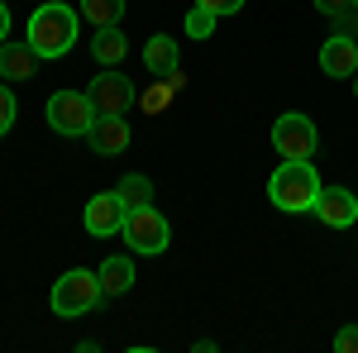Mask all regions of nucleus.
<instances>
[{"mask_svg": "<svg viewBox=\"0 0 358 353\" xmlns=\"http://www.w3.org/2000/svg\"><path fill=\"white\" fill-rule=\"evenodd\" d=\"M124 219H129V206L120 201V191H101V196H91L82 224H86V234L106 239V234H124Z\"/></svg>", "mask_w": 358, "mask_h": 353, "instance_id": "nucleus-7", "label": "nucleus"}, {"mask_svg": "<svg viewBox=\"0 0 358 353\" xmlns=\"http://www.w3.org/2000/svg\"><path fill=\"white\" fill-rule=\"evenodd\" d=\"M172 96H177V91H172V82H158V86H148V91H143V96H138V106L148 110V115H163L167 106H172Z\"/></svg>", "mask_w": 358, "mask_h": 353, "instance_id": "nucleus-18", "label": "nucleus"}, {"mask_svg": "<svg viewBox=\"0 0 358 353\" xmlns=\"http://www.w3.org/2000/svg\"><path fill=\"white\" fill-rule=\"evenodd\" d=\"M320 72L325 77H354L358 72V38H344V34H330L325 48H320Z\"/></svg>", "mask_w": 358, "mask_h": 353, "instance_id": "nucleus-10", "label": "nucleus"}, {"mask_svg": "<svg viewBox=\"0 0 358 353\" xmlns=\"http://www.w3.org/2000/svg\"><path fill=\"white\" fill-rule=\"evenodd\" d=\"M77 29H82V10L62 5V0H43L34 15H29V48L38 57H62L77 43Z\"/></svg>", "mask_w": 358, "mask_h": 353, "instance_id": "nucleus-1", "label": "nucleus"}, {"mask_svg": "<svg viewBox=\"0 0 358 353\" xmlns=\"http://www.w3.org/2000/svg\"><path fill=\"white\" fill-rule=\"evenodd\" d=\"M101 287H106V296H124V291H129V287H134L138 277H134V263H129V258H124V253H110V258H106V263H101Z\"/></svg>", "mask_w": 358, "mask_h": 353, "instance_id": "nucleus-13", "label": "nucleus"}, {"mask_svg": "<svg viewBox=\"0 0 358 353\" xmlns=\"http://www.w3.org/2000/svg\"><path fill=\"white\" fill-rule=\"evenodd\" d=\"M120 201L129 206V210H143V206H153V182L148 177H120Z\"/></svg>", "mask_w": 358, "mask_h": 353, "instance_id": "nucleus-17", "label": "nucleus"}, {"mask_svg": "<svg viewBox=\"0 0 358 353\" xmlns=\"http://www.w3.org/2000/svg\"><path fill=\"white\" fill-rule=\"evenodd\" d=\"M334 34L358 38V5H354V10H344V15H334Z\"/></svg>", "mask_w": 358, "mask_h": 353, "instance_id": "nucleus-21", "label": "nucleus"}, {"mask_svg": "<svg viewBox=\"0 0 358 353\" xmlns=\"http://www.w3.org/2000/svg\"><path fill=\"white\" fill-rule=\"evenodd\" d=\"M334 349H339V353H358V325L339 329V334H334Z\"/></svg>", "mask_w": 358, "mask_h": 353, "instance_id": "nucleus-22", "label": "nucleus"}, {"mask_svg": "<svg viewBox=\"0 0 358 353\" xmlns=\"http://www.w3.org/2000/svg\"><path fill=\"white\" fill-rule=\"evenodd\" d=\"M124 53H129V43H124L120 24H110V29H96V38H91V57H96L101 67H115V62H120Z\"/></svg>", "mask_w": 358, "mask_h": 353, "instance_id": "nucleus-15", "label": "nucleus"}, {"mask_svg": "<svg viewBox=\"0 0 358 353\" xmlns=\"http://www.w3.org/2000/svg\"><path fill=\"white\" fill-rule=\"evenodd\" d=\"M215 20H220V15H210L206 5H196L192 15H187V34H192V38H210V34H215Z\"/></svg>", "mask_w": 358, "mask_h": 353, "instance_id": "nucleus-19", "label": "nucleus"}, {"mask_svg": "<svg viewBox=\"0 0 358 353\" xmlns=\"http://www.w3.org/2000/svg\"><path fill=\"white\" fill-rule=\"evenodd\" d=\"M196 5H206L210 15H234V10H244V0H196Z\"/></svg>", "mask_w": 358, "mask_h": 353, "instance_id": "nucleus-23", "label": "nucleus"}, {"mask_svg": "<svg viewBox=\"0 0 358 353\" xmlns=\"http://www.w3.org/2000/svg\"><path fill=\"white\" fill-rule=\"evenodd\" d=\"M354 5H358V0H315V10L330 15V20H334V15H344V10H354Z\"/></svg>", "mask_w": 358, "mask_h": 353, "instance_id": "nucleus-24", "label": "nucleus"}, {"mask_svg": "<svg viewBox=\"0 0 358 353\" xmlns=\"http://www.w3.org/2000/svg\"><path fill=\"white\" fill-rule=\"evenodd\" d=\"M10 38V10H5V0H0V43Z\"/></svg>", "mask_w": 358, "mask_h": 353, "instance_id": "nucleus-25", "label": "nucleus"}, {"mask_svg": "<svg viewBox=\"0 0 358 353\" xmlns=\"http://www.w3.org/2000/svg\"><path fill=\"white\" fill-rule=\"evenodd\" d=\"M143 67H148L153 77H167V72H177V43H172L167 34H153V38L143 43Z\"/></svg>", "mask_w": 358, "mask_h": 353, "instance_id": "nucleus-14", "label": "nucleus"}, {"mask_svg": "<svg viewBox=\"0 0 358 353\" xmlns=\"http://www.w3.org/2000/svg\"><path fill=\"white\" fill-rule=\"evenodd\" d=\"M268 201L287 215H301V210H315L320 201V172L310 163H282L268 182Z\"/></svg>", "mask_w": 358, "mask_h": 353, "instance_id": "nucleus-2", "label": "nucleus"}, {"mask_svg": "<svg viewBox=\"0 0 358 353\" xmlns=\"http://www.w3.org/2000/svg\"><path fill=\"white\" fill-rule=\"evenodd\" d=\"M86 138H91V153L115 158V153L129 148V124H124V115H96V124H91Z\"/></svg>", "mask_w": 358, "mask_h": 353, "instance_id": "nucleus-11", "label": "nucleus"}, {"mask_svg": "<svg viewBox=\"0 0 358 353\" xmlns=\"http://www.w3.org/2000/svg\"><path fill=\"white\" fill-rule=\"evenodd\" d=\"M124 239H129L134 253L153 258V253H163V248L172 244V224H167V215H158L153 206H143V210H129V219H124Z\"/></svg>", "mask_w": 358, "mask_h": 353, "instance_id": "nucleus-6", "label": "nucleus"}, {"mask_svg": "<svg viewBox=\"0 0 358 353\" xmlns=\"http://www.w3.org/2000/svg\"><path fill=\"white\" fill-rule=\"evenodd\" d=\"M77 10H82V20H91L96 29H110V24H120V15H124V0H82Z\"/></svg>", "mask_w": 358, "mask_h": 353, "instance_id": "nucleus-16", "label": "nucleus"}, {"mask_svg": "<svg viewBox=\"0 0 358 353\" xmlns=\"http://www.w3.org/2000/svg\"><path fill=\"white\" fill-rule=\"evenodd\" d=\"M15 115H20V101H15V91H10V86H0V138L15 129Z\"/></svg>", "mask_w": 358, "mask_h": 353, "instance_id": "nucleus-20", "label": "nucleus"}, {"mask_svg": "<svg viewBox=\"0 0 358 353\" xmlns=\"http://www.w3.org/2000/svg\"><path fill=\"white\" fill-rule=\"evenodd\" d=\"M315 215H320V224H330V229H349L358 219V196L344 191V187H320Z\"/></svg>", "mask_w": 358, "mask_h": 353, "instance_id": "nucleus-9", "label": "nucleus"}, {"mask_svg": "<svg viewBox=\"0 0 358 353\" xmlns=\"http://www.w3.org/2000/svg\"><path fill=\"white\" fill-rule=\"evenodd\" d=\"M34 67H38V53L24 43H0V77L5 82H29L34 77Z\"/></svg>", "mask_w": 358, "mask_h": 353, "instance_id": "nucleus-12", "label": "nucleus"}, {"mask_svg": "<svg viewBox=\"0 0 358 353\" xmlns=\"http://www.w3.org/2000/svg\"><path fill=\"white\" fill-rule=\"evenodd\" d=\"M354 96H358V72H354Z\"/></svg>", "mask_w": 358, "mask_h": 353, "instance_id": "nucleus-26", "label": "nucleus"}, {"mask_svg": "<svg viewBox=\"0 0 358 353\" xmlns=\"http://www.w3.org/2000/svg\"><path fill=\"white\" fill-rule=\"evenodd\" d=\"M106 301V287H101V272L72 268L53 282V315L62 320H77V315H91L96 305Z\"/></svg>", "mask_w": 358, "mask_h": 353, "instance_id": "nucleus-3", "label": "nucleus"}, {"mask_svg": "<svg viewBox=\"0 0 358 353\" xmlns=\"http://www.w3.org/2000/svg\"><path fill=\"white\" fill-rule=\"evenodd\" d=\"M134 101H138V91L129 86V77H120V72H101V77L91 82V106H96V115H124Z\"/></svg>", "mask_w": 358, "mask_h": 353, "instance_id": "nucleus-8", "label": "nucleus"}, {"mask_svg": "<svg viewBox=\"0 0 358 353\" xmlns=\"http://www.w3.org/2000/svg\"><path fill=\"white\" fill-rule=\"evenodd\" d=\"M273 148L282 153V163H310L315 158V148H320V134H315V124L306 120V115H282L273 124Z\"/></svg>", "mask_w": 358, "mask_h": 353, "instance_id": "nucleus-5", "label": "nucleus"}, {"mask_svg": "<svg viewBox=\"0 0 358 353\" xmlns=\"http://www.w3.org/2000/svg\"><path fill=\"white\" fill-rule=\"evenodd\" d=\"M43 115H48V124H53L62 138H82V134H91V124H96V106H91L86 91H57Z\"/></svg>", "mask_w": 358, "mask_h": 353, "instance_id": "nucleus-4", "label": "nucleus"}]
</instances>
